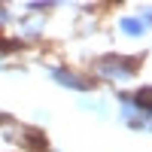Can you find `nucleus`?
<instances>
[{
    "mask_svg": "<svg viewBox=\"0 0 152 152\" xmlns=\"http://www.w3.org/2000/svg\"><path fill=\"white\" fill-rule=\"evenodd\" d=\"M125 34H143V21L140 18H125Z\"/></svg>",
    "mask_w": 152,
    "mask_h": 152,
    "instance_id": "obj_1",
    "label": "nucleus"
},
{
    "mask_svg": "<svg viewBox=\"0 0 152 152\" xmlns=\"http://www.w3.org/2000/svg\"><path fill=\"white\" fill-rule=\"evenodd\" d=\"M134 100H137V104H140V107H149V110H152V88H143V91L137 94Z\"/></svg>",
    "mask_w": 152,
    "mask_h": 152,
    "instance_id": "obj_2",
    "label": "nucleus"
}]
</instances>
